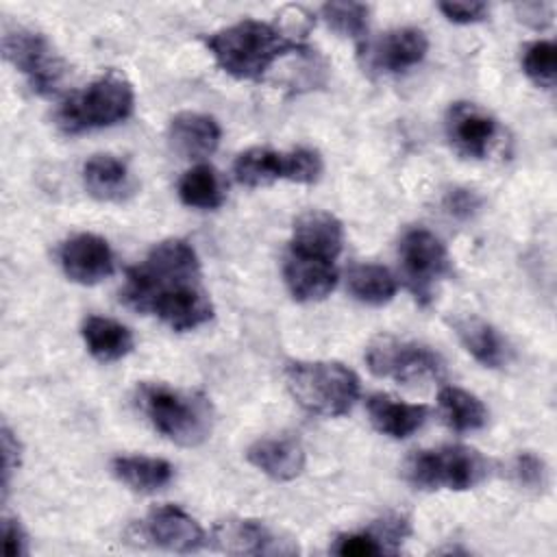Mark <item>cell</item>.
I'll list each match as a JSON object with an SVG mask.
<instances>
[{"label":"cell","instance_id":"cell-7","mask_svg":"<svg viewBox=\"0 0 557 557\" xmlns=\"http://www.w3.org/2000/svg\"><path fill=\"white\" fill-rule=\"evenodd\" d=\"M2 52L4 59L15 65L39 96L59 94L63 78L67 74V65L46 35L13 26L2 35Z\"/></svg>","mask_w":557,"mask_h":557},{"label":"cell","instance_id":"cell-33","mask_svg":"<svg viewBox=\"0 0 557 557\" xmlns=\"http://www.w3.org/2000/svg\"><path fill=\"white\" fill-rule=\"evenodd\" d=\"M513 476L527 490H542L546 485V466L533 453H520L513 459Z\"/></svg>","mask_w":557,"mask_h":557},{"label":"cell","instance_id":"cell-14","mask_svg":"<svg viewBox=\"0 0 557 557\" xmlns=\"http://www.w3.org/2000/svg\"><path fill=\"white\" fill-rule=\"evenodd\" d=\"M344 246V226L329 211H305L294 222L289 250L315 259L335 261Z\"/></svg>","mask_w":557,"mask_h":557},{"label":"cell","instance_id":"cell-2","mask_svg":"<svg viewBox=\"0 0 557 557\" xmlns=\"http://www.w3.org/2000/svg\"><path fill=\"white\" fill-rule=\"evenodd\" d=\"M202 41L215 63L239 81H259L274 61L309 52V46L294 33L250 17L211 33Z\"/></svg>","mask_w":557,"mask_h":557},{"label":"cell","instance_id":"cell-17","mask_svg":"<svg viewBox=\"0 0 557 557\" xmlns=\"http://www.w3.org/2000/svg\"><path fill=\"white\" fill-rule=\"evenodd\" d=\"M222 131L215 117L198 111H183L170 120L168 139L174 152L185 159H202L215 152Z\"/></svg>","mask_w":557,"mask_h":557},{"label":"cell","instance_id":"cell-34","mask_svg":"<svg viewBox=\"0 0 557 557\" xmlns=\"http://www.w3.org/2000/svg\"><path fill=\"white\" fill-rule=\"evenodd\" d=\"M444 209L448 215H453L455 220H470L479 207H481V198L466 187H453L446 191L444 200H442Z\"/></svg>","mask_w":557,"mask_h":557},{"label":"cell","instance_id":"cell-37","mask_svg":"<svg viewBox=\"0 0 557 557\" xmlns=\"http://www.w3.org/2000/svg\"><path fill=\"white\" fill-rule=\"evenodd\" d=\"M516 11L522 22L542 28L553 20V4L550 2H522L516 4Z\"/></svg>","mask_w":557,"mask_h":557},{"label":"cell","instance_id":"cell-18","mask_svg":"<svg viewBox=\"0 0 557 557\" xmlns=\"http://www.w3.org/2000/svg\"><path fill=\"white\" fill-rule=\"evenodd\" d=\"M83 183L89 196L102 202H124L137 191L128 165L113 154H94L83 165Z\"/></svg>","mask_w":557,"mask_h":557},{"label":"cell","instance_id":"cell-16","mask_svg":"<svg viewBox=\"0 0 557 557\" xmlns=\"http://www.w3.org/2000/svg\"><path fill=\"white\" fill-rule=\"evenodd\" d=\"M283 276L289 294L300 302L326 298L337 283V270L333 261L298 255L292 250L285 257Z\"/></svg>","mask_w":557,"mask_h":557},{"label":"cell","instance_id":"cell-38","mask_svg":"<svg viewBox=\"0 0 557 557\" xmlns=\"http://www.w3.org/2000/svg\"><path fill=\"white\" fill-rule=\"evenodd\" d=\"M2 537H4V555L7 557H17L24 553V531L20 527L17 520L13 518H4L2 522Z\"/></svg>","mask_w":557,"mask_h":557},{"label":"cell","instance_id":"cell-15","mask_svg":"<svg viewBox=\"0 0 557 557\" xmlns=\"http://www.w3.org/2000/svg\"><path fill=\"white\" fill-rule=\"evenodd\" d=\"M144 533L157 546L174 553H194L205 544L200 524L176 505H161L144 520Z\"/></svg>","mask_w":557,"mask_h":557},{"label":"cell","instance_id":"cell-31","mask_svg":"<svg viewBox=\"0 0 557 557\" xmlns=\"http://www.w3.org/2000/svg\"><path fill=\"white\" fill-rule=\"evenodd\" d=\"M331 550L342 557H372V555H381L383 546L379 544L376 535L368 529V531L337 535Z\"/></svg>","mask_w":557,"mask_h":557},{"label":"cell","instance_id":"cell-13","mask_svg":"<svg viewBox=\"0 0 557 557\" xmlns=\"http://www.w3.org/2000/svg\"><path fill=\"white\" fill-rule=\"evenodd\" d=\"M278 540L263 522L248 518H228L215 524L213 544L231 555H289L296 546Z\"/></svg>","mask_w":557,"mask_h":557},{"label":"cell","instance_id":"cell-5","mask_svg":"<svg viewBox=\"0 0 557 557\" xmlns=\"http://www.w3.org/2000/svg\"><path fill=\"white\" fill-rule=\"evenodd\" d=\"M285 383L302 409L324 418L348 413L359 396L357 374L337 361H294Z\"/></svg>","mask_w":557,"mask_h":557},{"label":"cell","instance_id":"cell-4","mask_svg":"<svg viewBox=\"0 0 557 557\" xmlns=\"http://www.w3.org/2000/svg\"><path fill=\"white\" fill-rule=\"evenodd\" d=\"M135 107V94L124 74L111 70L72 94L57 109V126L65 135H78L124 122Z\"/></svg>","mask_w":557,"mask_h":557},{"label":"cell","instance_id":"cell-23","mask_svg":"<svg viewBox=\"0 0 557 557\" xmlns=\"http://www.w3.org/2000/svg\"><path fill=\"white\" fill-rule=\"evenodd\" d=\"M463 348L485 368H500L507 361V346L498 331L479 315H461L453 322Z\"/></svg>","mask_w":557,"mask_h":557},{"label":"cell","instance_id":"cell-8","mask_svg":"<svg viewBox=\"0 0 557 557\" xmlns=\"http://www.w3.org/2000/svg\"><path fill=\"white\" fill-rule=\"evenodd\" d=\"M366 361L372 374L405 385L437 381L444 374V361L437 352L392 335L376 337L366 350Z\"/></svg>","mask_w":557,"mask_h":557},{"label":"cell","instance_id":"cell-12","mask_svg":"<svg viewBox=\"0 0 557 557\" xmlns=\"http://www.w3.org/2000/svg\"><path fill=\"white\" fill-rule=\"evenodd\" d=\"M366 52V61L370 67L387 74L405 72L418 65L429 50V39L420 28L403 26L387 30L374 44H366L361 48Z\"/></svg>","mask_w":557,"mask_h":557},{"label":"cell","instance_id":"cell-29","mask_svg":"<svg viewBox=\"0 0 557 557\" xmlns=\"http://www.w3.org/2000/svg\"><path fill=\"white\" fill-rule=\"evenodd\" d=\"M524 74L540 87L550 89L557 76V48L553 41H533L522 54Z\"/></svg>","mask_w":557,"mask_h":557},{"label":"cell","instance_id":"cell-26","mask_svg":"<svg viewBox=\"0 0 557 557\" xmlns=\"http://www.w3.org/2000/svg\"><path fill=\"white\" fill-rule=\"evenodd\" d=\"M437 400H440V409L446 424L459 433L483 429L487 422L485 405L474 394L461 387H453V385L442 387Z\"/></svg>","mask_w":557,"mask_h":557},{"label":"cell","instance_id":"cell-36","mask_svg":"<svg viewBox=\"0 0 557 557\" xmlns=\"http://www.w3.org/2000/svg\"><path fill=\"white\" fill-rule=\"evenodd\" d=\"M0 440H2V498H7L11 476L20 466V442L9 429V424H2Z\"/></svg>","mask_w":557,"mask_h":557},{"label":"cell","instance_id":"cell-19","mask_svg":"<svg viewBox=\"0 0 557 557\" xmlns=\"http://www.w3.org/2000/svg\"><path fill=\"white\" fill-rule=\"evenodd\" d=\"M246 459L276 481H292L305 468V450L294 437H263L248 450Z\"/></svg>","mask_w":557,"mask_h":557},{"label":"cell","instance_id":"cell-11","mask_svg":"<svg viewBox=\"0 0 557 557\" xmlns=\"http://www.w3.org/2000/svg\"><path fill=\"white\" fill-rule=\"evenodd\" d=\"M59 263L65 276L81 285H96L111 276L115 268L109 242L94 233H78L63 242L59 248Z\"/></svg>","mask_w":557,"mask_h":557},{"label":"cell","instance_id":"cell-32","mask_svg":"<svg viewBox=\"0 0 557 557\" xmlns=\"http://www.w3.org/2000/svg\"><path fill=\"white\" fill-rule=\"evenodd\" d=\"M370 531L376 535L379 544L383 546V553H396L398 546L403 544V540L411 533V527H409V520L400 513H392V516H385L381 520H376Z\"/></svg>","mask_w":557,"mask_h":557},{"label":"cell","instance_id":"cell-3","mask_svg":"<svg viewBox=\"0 0 557 557\" xmlns=\"http://www.w3.org/2000/svg\"><path fill=\"white\" fill-rule=\"evenodd\" d=\"M137 400L150 424L181 446H198L211 433L213 409L202 394L146 383L137 389Z\"/></svg>","mask_w":557,"mask_h":557},{"label":"cell","instance_id":"cell-1","mask_svg":"<svg viewBox=\"0 0 557 557\" xmlns=\"http://www.w3.org/2000/svg\"><path fill=\"white\" fill-rule=\"evenodd\" d=\"M122 298L139 313H152L172 331H191L213 318L202 285L200 259L185 239H165L126 270Z\"/></svg>","mask_w":557,"mask_h":557},{"label":"cell","instance_id":"cell-28","mask_svg":"<svg viewBox=\"0 0 557 557\" xmlns=\"http://www.w3.org/2000/svg\"><path fill=\"white\" fill-rule=\"evenodd\" d=\"M322 20L339 33L342 37H350L359 48L368 44V15L370 9L363 2H326L320 9Z\"/></svg>","mask_w":557,"mask_h":557},{"label":"cell","instance_id":"cell-35","mask_svg":"<svg viewBox=\"0 0 557 557\" xmlns=\"http://www.w3.org/2000/svg\"><path fill=\"white\" fill-rule=\"evenodd\" d=\"M440 11L457 24H472L481 22L487 15V4L476 2V0H450V2H440Z\"/></svg>","mask_w":557,"mask_h":557},{"label":"cell","instance_id":"cell-27","mask_svg":"<svg viewBox=\"0 0 557 557\" xmlns=\"http://www.w3.org/2000/svg\"><path fill=\"white\" fill-rule=\"evenodd\" d=\"M233 174L237 183L246 187H261L283 178V152L270 148H248L237 154L233 163Z\"/></svg>","mask_w":557,"mask_h":557},{"label":"cell","instance_id":"cell-25","mask_svg":"<svg viewBox=\"0 0 557 557\" xmlns=\"http://www.w3.org/2000/svg\"><path fill=\"white\" fill-rule=\"evenodd\" d=\"M178 196L187 207L218 209L226 198V189L215 168L207 163H198L181 176Z\"/></svg>","mask_w":557,"mask_h":557},{"label":"cell","instance_id":"cell-20","mask_svg":"<svg viewBox=\"0 0 557 557\" xmlns=\"http://www.w3.org/2000/svg\"><path fill=\"white\" fill-rule=\"evenodd\" d=\"M368 416L379 433L405 440L422 429L429 418V409L424 405L396 400L387 394H372L368 398Z\"/></svg>","mask_w":557,"mask_h":557},{"label":"cell","instance_id":"cell-9","mask_svg":"<svg viewBox=\"0 0 557 557\" xmlns=\"http://www.w3.org/2000/svg\"><path fill=\"white\" fill-rule=\"evenodd\" d=\"M403 274L418 305L429 307L435 285L450 274V257L437 235L426 228H409L398 244Z\"/></svg>","mask_w":557,"mask_h":557},{"label":"cell","instance_id":"cell-10","mask_svg":"<svg viewBox=\"0 0 557 557\" xmlns=\"http://www.w3.org/2000/svg\"><path fill=\"white\" fill-rule=\"evenodd\" d=\"M444 131L455 152L468 159H485L496 141L498 122L474 102H453L444 117Z\"/></svg>","mask_w":557,"mask_h":557},{"label":"cell","instance_id":"cell-22","mask_svg":"<svg viewBox=\"0 0 557 557\" xmlns=\"http://www.w3.org/2000/svg\"><path fill=\"white\" fill-rule=\"evenodd\" d=\"M81 335L98 361H117L133 350V333L122 322L104 315H87Z\"/></svg>","mask_w":557,"mask_h":557},{"label":"cell","instance_id":"cell-21","mask_svg":"<svg viewBox=\"0 0 557 557\" xmlns=\"http://www.w3.org/2000/svg\"><path fill=\"white\" fill-rule=\"evenodd\" d=\"M113 474L133 492L154 494L170 485L174 479V468L170 461L146 455H122L111 463Z\"/></svg>","mask_w":557,"mask_h":557},{"label":"cell","instance_id":"cell-24","mask_svg":"<svg viewBox=\"0 0 557 557\" xmlns=\"http://www.w3.org/2000/svg\"><path fill=\"white\" fill-rule=\"evenodd\" d=\"M348 289L359 302L381 307L396 296L398 283L385 265L357 263L348 272Z\"/></svg>","mask_w":557,"mask_h":557},{"label":"cell","instance_id":"cell-6","mask_svg":"<svg viewBox=\"0 0 557 557\" xmlns=\"http://www.w3.org/2000/svg\"><path fill=\"white\" fill-rule=\"evenodd\" d=\"M490 472L487 459L461 444L418 450L405 461V479L418 490H470Z\"/></svg>","mask_w":557,"mask_h":557},{"label":"cell","instance_id":"cell-30","mask_svg":"<svg viewBox=\"0 0 557 557\" xmlns=\"http://www.w3.org/2000/svg\"><path fill=\"white\" fill-rule=\"evenodd\" d=\"M322 174V159L311 148H294L289 152H283V178L294 183L311 185Z\"/></svg>","mask_w":557,"mask_h":557}]
</instances>
